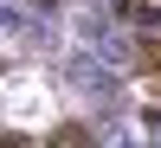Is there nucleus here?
<instances>
[{
    "label": "nucleus",
    "mask_w": 161,
    "mask_h": 148,
    "mask_svg": "<svg viewBox=\"0 0 161 148\" xmlns=\"http://www.w3.org/2000/svg\"><path fill=\"white\" fill-rule=\"evenodd\" d=\"M136 64H142V90H148V123H161V39H148V45H136Z\"/></svg>",
    "instance_id": "f257e3e1"
},
{
    "label": "nucleus",
    "mask_w": 161,
    "mask_h": 148,
    "mask_svg": "<svg viewBox=\"0 0 161 148\" xmlns=\"http://www.w3.org/2000/svg\"><path fill=\"white\" fill-rule=\"evenodd\" d=\"M123 7V19H136V26H161V0H116Z\"/></svg>",
    "instance_id": "f03ea898"
}]
</instances>
